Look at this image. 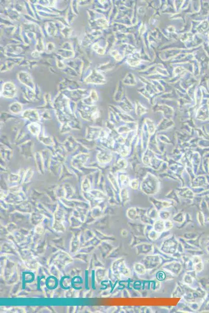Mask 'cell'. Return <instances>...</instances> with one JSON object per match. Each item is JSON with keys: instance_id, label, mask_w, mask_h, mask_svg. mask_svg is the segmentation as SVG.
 Wrapping results in <instances>:
<instances>
[{"instance_id": "obj_1", "label": "cell", "mask_w": 209, "mask_h": 313, "mask_svg": "<svg viewBox=\"0 0 209 313\" xmlns=\"http://www.w3.org/2000/svg\"><path fill=\"white\" fill-rule=\"evenodd\" d=\"M179 243L174 236L165 240L162 245L161 250L164 253L174 254L178 250Z\"/></svg>"}, {"instance_id": "obj_2", "label": "cell", "mask_w": 209, "mask_h": 313, "mask_svg": "<svg viewBox=\"0 0 209 313\" xmlns=\"http://www.w3.org/2000/svg\"><path fill=\"white\" fill-rule=\"evenodd\" d=\"M161 260L159 255H153L146 256L142 260V264L144 265L146 269L152 270L155 269L160 265Z\"/></svg>"}, {"instance_id": "obj_3", "label": "cell", "mask_w": 209, "mask_h": 313, "mask_svg": "<svg viewBox=\"0 0 209 313\" xmlns=\"http://www.w3.org/2000/svg\"><path fill=\"white\" fill-rule=\"evenodd\" d=\"M163 268L170 271V273H172L173 274L178 275L181 272L182 265L179 262H173L165 264L163 266Z\"/></svg>"}, {"instance_id": "obj_4", "label": "cell", "mask_w": 209, "mask_h": 313, "mask_svg": "<svg viewBox=\"0 0 209 313\" xmlns=\"http://www.w3.org/2000/svg\"><path fill=\"white\" fill-rule=\"evenodd\" d=\"M136 249L137 250L138 255L141 254H147L153 252V247L150 244H146L143 243L137 245L135 246Z\"/></svg>"}, {"instance_id": "obj_5", "label": "cell", "mask_w": 209, "mask_h": 313, "mask_svg": "<svg viewBox=\"0 0 209 313\" xmlns=\"http://www.w3.org/2000/svg\"><path fill=\"white\" fill-rule=\"evenodd\" d=\"M16 93V88L12 83H7L4 85L3 95L6 98H13Z\"/></svg>"}, {"instance_id": "obj_6", "label": "cell", "mask_w": 209, "mask_h": 313, "mask_svg": "<svg viewBox=\"0 0 209 313\" xmlns=\"http://www.w3.org/2000/svg\"><path fill=\"white\" fill-rule=\"evenodd\" d=\"M131 228L135 233V236H145V230L146 226L144 224H131Z\"/></svg>"}, {"instance_id": "obj_7", "label": "cell", "mask_w": 209, "mask_h": 313, "mask_svg": "<svg viewBox=\"0 0 209 313\" xmlns=\"http://www.w3.org/2000/svg\"><path fill=\"white\" fill-rule=\"evenodd\" d=\"M153 229L159 233H162L165 231V225L164 221L162 220H157L153 224Z\"/></svg>"}, {"instance_id": "obj_8", "label": "cell", "mask_w": 209, "mask_h": 313, "mask_svg": "<svg viewBox=\"0 0 209 313\" xmlns=\"http://www.w3.org/2000/svg\"><path fill=\"white\" fill-rule=\"evenodd\" d=\"M134 269L137 274L144 275L146 273V268L143 264L141 263H135L134 264Z\"/></svg>"}, {"instance_id": "obj_9", "label": "cell", "mask_w": 209, "mask_h": 313, "mask_svg": "<svg viewBox=\"0 0 209 313\" xmlns=\"http://www.w3.org/2000/svg\"><path fill=\"white\" fill-rule=\"evenodd\" d=\"M148 237L152 241H155L156 239H158L160 236V233L157 232L153 229V228L150 229L149 232L148 233Z\"/></svg>"}, {"instance_id": "obj_10", "label": "cell", "mask_w": 209, "mask_h": 313, "mask_svg": "<svg viewBox=\"0 0 209 313\" xmlns=\"http://www.w3.org/2000/svg\"><path fill=\"white\" fill-rule=\"evenodd\" d=\"M164 225H165V231H169L170 229L172 228L173 227V224L172 223V222L171 221H167L164 222Z\"/></svg>"}, {"instance_id": "obj_11", "label": "cell", "mask_w": 209, "mask_h": 313, "mask_svg": "<svg viewBox=\"0 0 209 313\" xmlns=\"http://www.w3.org/2000/svg\"><path fill=\"white\" fill-rule=\"evenodd\" d=\"M184 281L187 284H191L193 283V278L190 274H185L184 277Z\"/></svg>"}, {"instance_id": "obj_12", "label": "cell", "mask_w": 209, "mask_h": 313, "mask_svg": "<svg viewBox=\"0 0 209 313\" xmlns=\"http://www.w3.org/2000/svg\"><path fill=\"white\" fill-rule=\"evenodd\" d=\"M157 278L159 280H163L165 278V273L162 271L159 272L157 274Z\"/></svg>"}, {"instance_id": "obj_13", "label": "cell", "mask_w": 209, "mask_h": 313, "mask_svg": "<svg viewBox=\"0 0 209 313\" xmlns=\"http://www.w3.org/2000/svg\"><path fill=\"white\" fill-rule=\"evenodd\" d=\"M161 218L163 220H167L168 218H169V213H164L161 215Z\"/></svg>"}, {"instance_id": "obj_14", "label": "cell", "mask_w": 209, "mask_h": 313, "mask_svg": "<svg viewBox=\"0 0 209 313\" xmlns=\"http://www.w3.org/2000/svg\"><path fill=\"white\" fill-rule=\"evenodd\" d=\"M121 234L123 236H127L128 234V231L127 230H123L121 231Z\"/></svg>"}]
</instances>
